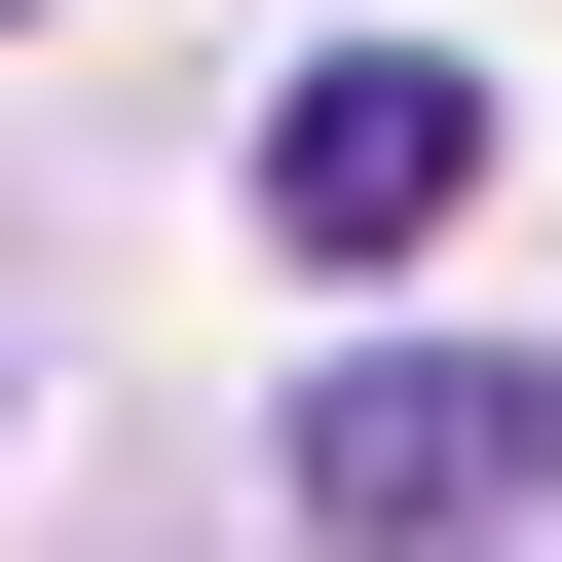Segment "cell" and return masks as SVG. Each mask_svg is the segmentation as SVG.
<instances>
[{"label": "cell", "instance_id": "cell-1", "mask_svg": "<svg viewBox=\"0 0 562 562\" xmlns=\"http://www.w3.org/2000/svg\"><path fill=\"white\" fill-rule=\"evenodd\" d=\"M301 525H338V562H413V525H562V375H487V338H338V375H301Z\"/></svg>", "mask_w": 562, "mask_h": 562}, {"label": "cell", "instance_id": "cell-2", "mask_svg": "<svg viewBox=\"0 0 562 562\" xmlns=\"http://www.w3.org/2000/svg\"><path fill=\"white\" fill-rule=\"evenodd\" d=\"M450 188H487V76H450V38H338L301 113H262V225H301V262H413Z\"/></svg>", "mask_w": 562, "mask_h": 562}]
</instances>
